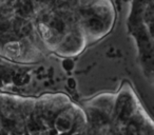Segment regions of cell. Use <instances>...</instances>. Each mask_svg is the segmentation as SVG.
Instances as JSON below:
<instances>
[{"label": "cell", "mask_w": 154, "mask_h": 135, "mask_svg": "<svg viewBox=\"0 0 154 135\" xmlns=\"http://www.w3.org/2000/svg\"><path fill=\"white\" fill-rule=\"evenodd\" d=\"M13 79L16 84H24L26 81H29V76L26 74H16L14 75Z\"/></svg>", "instance_id": "obj_1"}, {"label": "cell", "mask_w": 154, "mask_h": 135, "mask_svg": "<svg viewBox=\"0 0 154 135\" xmlns=\"http://www.w3.org/2000/svg\"><path fill=\"white\" fill-rule=\"evenodd\" d=\"M63 68L66 70H72L73 69V61L70 59H66L63 61Z\"/></svg>", "instance_id": "obj_2"}]
</instances>
